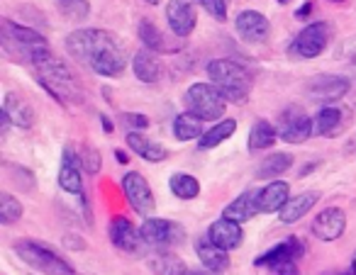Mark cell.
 Masks as SVG:
<instances>
[{"mask_svg": "<svg viewBox=\"0 0 356 275\" xmlns=\"http://www.w3.org/2000/svg\"><path fill=\"white\" fill-rule=\"evenodd\" d=\"M64 47L71 59L103 78H120L127 69V47L110 30H74Z\"/></svg>", "mask_w": 356, "mask_h": 275, "instance_id": "obj_1", "label": "cell"}, {"mask_svg": "<svg viewBox=\"0 0 356 275\" xmlns=\"http://www.w3.org/2000/svg\"><path fill=\"white\" fill-rule=\"evenodd\" d=\"M30 66L35 69L40 83L47 88V93L51 98H56L59 103H71L81 105L83 103V90L79 85V78L74 76V71L51 51V47H44L37 54H32Z\"/></svg>", "mask_w": 356, "mask_h": 275, "instance_id": "obj_2", "label": "cell"}, {"mask_svg": "<svg viewBox=\"0 0 356 275\" xmlns=\"http://www.w3.org/2000/svg\"><path fill=\"white\" fill-rule=\"evenodd\" d=\"M208 78L225 95L227 103H247L254 88V78L242 64L232 59H215L208 64Z\"/></svg>", "mask_w": 356, "mask_h": 275, "instance_id": "obj_3", "label": "cell"}, {"mask_svg": "<svg viewBox=\"0 0 356 275\" xmlns=\"http://www.w3.org/2000/svg\"><path fill=\"white\" fill-rule=\"evenodd\" d=\"M0 37H3V49L13 56V59H20L25 64H30L32 54H37L40 49L49 47L44 35H40L37 30L25 25H17L13 20H3L0 22Z\"/></svg>", "mask_w": 356, "mask_h": 275, "instance_id": "obj_4", "label": "cell"}, {"mask_svg": "<svg viewBox=\"0 0 356 275\" xmlns=\"http://www.w3.org/2000/svg\"><path fill=\"white\" fill-rule=\"evenodd\" d=\"M15 253L20 256V260H25L30 268L40 270L44 275H76V268L59 256L54 249H49L47 244H40V241H17L15 246Z\"/></svg>", "mask_w": 356, "mask_h": 275, "instance_id": "obj_5", "label": "cell"}, {"mask_svg": "<svg viewBox=\"0 0 356 275\" xmlns=\"http://www.w3.org/2000/svg\"><path fill=\"white\" fill-rule=\"evenodd\" d=\"M184 105L186 112L195 115L203 122L222 119L225 110H227V100H225V95L213 83H193L184 93Z\"/></svg>", "mask_w": 356, "mask_h": 275, "instance_id": "obj_6", "label": "cell"}, {"mask_svg": "<svg viewBox=\"0 0 356 275\" xmlns=\"http://www.w3.org/2000/svg\"><path fill=\"white\" fill-rule=\"evenodd\" d=\"M334 40V27H332V22L327 20H317V22H310V25H305L300 32H298V37L293 40L291 44V56H296V59H317L320 54H325V49L330 47V42Z\"/></svg>", "mask_w": 356, "mask_h": 275, "instance_id": "obj_7", "label": "cell"}, {"mask_svg": "<svg viewBox=\"0 0 356 275\" xmlns=\"http://www.w3.org/2000/svg\"><path fill=\"white\" fill-rule=\"evenodd\" d=\"M278 137L288 144H302L315 134V117L305 112L300 105H291L278 117Z\"/></svg>", "mask_w": 356, "mask_h": 275, "instance_id": "obj_8", "label": "cell"}, {"mask_svg": "<svg viewBox=\"0 0 356 275\" xmlns=\"http://www.w3.org/2000/svg\"><path fill=\"white\" fill-rule=\"evenodd\" d=\"M142 231L144 244L156 246V249H168V246H176L184 241L186 229L178 222L163 219V217H147L139 226Z\"/></svg>", "mask_w": 356, "mask_h": 275, "instance_id": "obj_9", "label": "cell"}, {"mask_svg": "<svg viewBox=\"0 0 356 275\" xmlns=\"http://www.w3.org/2000/svg\"><path fill=\"white\" fill-rule=\"evenodd\" d=\"M305 90L315 103L337 105L351 90V81L339 74H317L315 78H310Z\"/></svg>", "mask_w": 356, "mask_h": 275, "instance_id": "obj_10", "label": "cell"}, {"mask_svg": "<svg viewBox=\"0 0 356 275\" xmlns=\"http://www.w3.org/2000/svg\"><path fill=\"white\" fill-rule=\"evenodd\" d=\"M122 190L124 197H127L129 207L137 212L139 217H152L154 210H156V200H154V192L149 188L147 178L137 171H129L127 176L122 178Z\"/></svg>", "mask_w": 356, "mask_h": 275, "instance_id": "obj_11", "label": "cell"}, {"mask_svg": "<svg viewBox=\"0 0 356 275\" xmlns=\"http://www.w3.org/2000/svg\"><path fill=\"white\" fill-rule=\"evenodd\" d=\"M346 229V212L341 207L332 205L325 207L322 212H317V217L312 219V236L320 241H337Z\"/></svg>", "mask_w": 356, "mask_h": 275, "instance_id": "obj_12", "label": "cell"}, {"mask_svg": "<svg viewBox=\"0 0 356 275\" xmlns=\"http://www.w3.org/2000/svg\"><path fill=\"white\" fill-rule=\"evenodd\" d=\"M234 30L249 44H261L271 35V22L259 10H242L234 17Z\"/></svg>", "mask_w": 356, "mask_h": 275, "instance_id": "obj_13", "label": "cell"}, {"mask_svg": "<svg viewBox=\"0 0 356 275\" xmlns=\"http://www.w3.org/2000/svg\"><path fill=\"white\" fill-rule=\"evenodd\" d=\"M166 22L176 37H181V40L191 37L195 30V25H198V15H195L193 3H188V0H168Z\"/></svg>", "mask_w": 356, "mask_h": 275, "instance_id": "obj_14", "label": "cell"}, {"mask_svg": "<svg viewBox=\"0 0 356 275\" xmlns=\"http://www.w3.org/2000/svg\"><path fill=\"white\" fill-rule=\"evenodd\" d=\"M108 236L115 249L124 251V253H137L144 246L142 231H139L127 217H113L108 224Z\"/></svg>", "mask_w": 356, "mask_h": 275, "instance_id": "obj_15", "label": "cell"}, {"mask_svg": "<svg viewBox=\"0 0 356 275\" xmlns=\"http://www.w3.org/2000/svg\"><path fill=\"white\" fill-rule=\"evenodd\" d=\"M302 256H305V244H302L298 236H291V239L276 244L273 249L264 251V253L254 260V265H259V268H271V265H278V263H298Z\"/></svg>", "mask_w": 356, "mask_h": 275, "instance_id": "obj_16", "label": "cell"}, {"mask_svg": "<svg viewBox=\"0 0 356 275\" xmlns=\"http://www.w3.org/2000/svg\"><path fill=\"white\" fill-rule=\"evenodd\" d=\"M351 112L341 105H325L315 115V134L317 137H339L349 127Z\"/></svg>", "mask_w": 356, "mask_h": 275, "instance_id": "obj_17", "label": "cell"}, {"mask_svg": "<svg viewBox=\"0 0 356 275\" xmlns=\"http://www.w3.org/2000/svg\"><path fill=\"white\" fill-rule=\"evenodd\" d=\"M81 156L79 151H74L71 147L64 149V156H61V168H59V188L71 195H83V178H81Z\"/></svg>", "mask_w": 356, "mask_h": 275, "instance_id": "obj_18", "label": "cell"}, {"mask_svg": "<svg viewBox=\"0 0 356 275\" xmlns=\"http://www.w3.org/2000/svg\"><path fill=\"white\" fill-rule=\"evenodd\" d=\"M208 239L213 241L215 246H220V249L234 251V249L242 246L244 229H242L239 222L227 219V217H220V219H215L213 224L208 226Z\"/></svg>", "mask_w": 356, "mask_h": 275, "instance_id": "obj_19", "label": "cell"}, {"mask_svg": "<svg viewBox=\"0 0 356 275\" xmlns=\"http://www.w3.org/2000/svg\"><path fill=\"white\" fill-rule=\"evenodd\" d=\"M317 200H320V190H305L298 192V195H291V200L278 212V217H281L283 224H296L302 217H307V212L317 205Z\"/></svg>", "mask_w": 356, "mask_h": 275, "instance_id": "obj_20", "label": "cell"}, {"mask_svg": "<svg viewBox=\"0 0 356 275\" xmlns=\"http://www.w3.org/2000/svg\"><path fill=\"white\" fill-rule=\"evenodd\" d=\"M257 215H261V207H259V190L242 192V195L234 197V200L229 202V205L222 210V217L239 222V224H244V222L254 219Z\"/></svg>", "mask_w": 356, "mask_h": 275, "instance_id": "obj_21", "label": "cell"}, {"mask_svg": "<svg viewBox=\"0 0 356 275\" xmlns=\"http://www.w3.org/2000/svg\"><path fill=\"white\" fill-rule=\"evenodd\" d=\"M288 200H291V185L286 181H271L259 190V207L264 215L281 212Z\"/></svg>", "mask_w": 356, "mask_h": 275, "instance_id": "obj_22", "label": "cell"}, {"mask_svg": "<svg viewBox=\"0 0 356 275\" xmlns=\"http://www.w3.org/2000/svg\"><path fill=\"white\" fill-rule=\"evenodd\" d=\"M195 256L200 258L203 268L215 270V273H225V270L229 268V251L215 246L213 241L208 239V234L195 241Z\"/></svg>", "mask_w": 356, "mask_h": 275, "instance_id": "obj_23", "label": "cell"}, {"mask_svg": "<svg viewBox=\"0 0 356 275\" xmlns=\"http://www.w3.org/2000/svg\"><path fill=\"white\" fill-rule=\"evenodd\" d=\"M127 147L132 149L139 158H144V161H149V163H161L168 158V149L163 147V144L154 142V139L144 137L142 132H129Z\"/></svg>", "mask_w": 356, "mask_h": 275, "instance_id": "obj_24", "label": "cell"}, {"mask_svg": "<svg viewBox=\"0 0 356 275\" xmlns=\"http://www.w3.org/2000/svg\"><path fill=\"white\" fill-rule=\"evenodd\" d=\"M3 112L10 117L13 127H20V129H30L35 124V110L30 108L25 98L15 93H8L6 100H3Z\"/></svg>", "mask_w": 356, "mask_h": 275, "instance_id": "obj_25", "label": "cell"}, {"mask_svg": "<svg viewBox=\"0 0 356 275\" xmlns=\"http://www.w3.org/2000/svg\"><path fill=\"white\" fill-rule=\"evenodd\" d=\"M132 71L137 76V81L142 83H156L161 78V64H159V56L149 49H139L132 56Z\"/></svg>", "mask_w": 356, "mask_h": 275, "instance_id": "obj_26", "label": "cell"}, {"mask_svg": "<svg viewBox=\"0 0 356 275\" xmlns=\"http://www.w3.org/2000/svg\"><path fill=\"white\" fill-rule=\"evenodd\" d=\"M137 35H139V40H142L144 49L154 51V54H171V51L178 49V47L168 44L166 37L161 35V30H159V27L154 25L152 20H147V17H144V20L139 22Z\"/></svg>", "mask_w": 356, "mask_h": 275, "instance_id": "obj_27", "label": "cell"}, {"mask_svg": "<svg viewBox=\"0 0 356 275\" xmlns=\"http://www.w3.org/2000/svg\"><path fill=\"white\" fill-rule=\"evenodd\" d=\"M293 163H296V158H293L291 153L273 151V153H268L266 158H261V163H259V168H257V178L273 181V178H278V176H283L286 171H291Z\"/></svg>", "mask_w": 356, "mask_h": 275, "instance_id": "obj_28", "label": "cell"}, {"mask_svg": "<svg viewBox=\"0 0 356 275\" xmlns=\"http://www.w3.org/2000/svg\"><path fill=\"white\" fill-rule=\"evenodd\" d=\"M147 263H149V268H152V273H156V275H188L191 273L186 260L176 253H168V251L149 256Z\"/></svg>", "mask_w": 356, "mask_h": 275, "instance_id": "obj_29", "label": "cell"}, {"mask_svg": "<svg viewBox=\"0 0 356 275\" xmlns=\"http://www.w3.org/2000/svg\"><path fill=\"white\" fill-rule=\"evenodd\" d=\"M203 119L195 117L191 112H181L173 119V137L178 142H195V139L203 137Z\"/></svg>", "mask_w": 356, "mask_h": 275, "instance_id": "obj_30", "label": "cell"}, {"mask_svg": "<svg viewBox=\"0 0 356 275\" xmlns=\"http://www.w3.org/2000/svg\"><path fill=\"white\" fill-rule=\"evenodd\" d=\"M278 139V129L273 127L268 119H257L254 127L249 129V149L252 151H264V149H271Z\"/></svg>", "mask_w": 356, "mask_h": 275, "instance_id": "obj_31", "label": "cell"}, {"mask_svg": "<svg viewBox=\"0 0 356 275\" xmlns=\"http://www.w3.org/2000/svg\"><path fill=\"white\" fill-rule=\"evenodd\" d=\"M168 190L178 197V200H195L200 195V181L191 173H173L168 178Z\"/></svg>", "mask_w": 356, "mask_h": 275, "instance_id": "obj_32", "label": "cell"}, {"mask_svg": "<svg viewBox=\"0 0 356 275\" xmlns=\"http://www.w3.org/2000/svg\"><path fill=\"white\" fill-rule=\"evenodd\" d=\"M234 132H237V122H234V119H220V122H215L213 129H208V132L198 139V147L203 149V151L215 149V147H220V144L227 142Z\"/></svg>", "mask_w": 356, "mask_h": 275, "instance_id": "obj_33", "label": "cell"}, {"mask_svg": "<svg viewBox=\"0 0 356 275\" xmlns=\"http://www.w3.org/2000/svg\"><path fill=\"white\" fill-rule=\"evenodd\" d=\"M22 215H25L22 202L15 195H10V192H0V222L6 226H10L15 222H20Z\"/></svg>", "mask_w": 356, "mask_h": 275, "instance_id": "obj_34", "label": "cell"}, {"mask_svg": "<svg viewBox=\"0 0 356 275\" xmlns=\"http://www.w3.org/2000/svg\"><path fill=\"white\" fill-rule=\"evenodd\" d=\"M56 10L71 22H83L90 15V3L88 0H54Z\"/></svg>", "mask_w": 356, "mask_h": 275, "instance_id": "obj_35", "label": "cell"}, {"mask_svg": "<svg viewBox=\"0 0 356 275\" xmlns=\"http://www.w3.org/2000/svg\"><path fill=\"white\" fill-rule=\"evenodd\" d=\"M79 156H81V166H83V171L88 173V176H98L100 168H103V158H100L98 149L90 147V144H86V147L79 149Z\"/></svg>", "mask_w": 356, "mask_h": 275, "instance_id": "obj_36", "label": "cell"}, {"mask_svg": "<svg viewBox=\"0 0 356 275\" xmlns=\"http://www.w3.org/2000/svg\"><path fill=\"white\" fill-rule=\"evenodd\" d=\"M205 12H208L213 20L225 22L227 20V8H229V0H195Z\"/></svg>", "mask_w": 356, "mask_h": 275, "instance_id": "obj_37", "label": "cell"}, {"mask_svg": "<svg viewBox=\"0 0 356 275\" xmlns=\"http://www.w3.org/2000/svg\"><path fill=\"white\" fill-rule=\"evenodd\" d=\"M120 119H122V124H127L132 132H142V129L149 127V117L142 112H122Z\"/></svg>", "mask_w": 356, "mask_h": 275, "instance_id": "obj_38", "label": "cell"}, {"mask_svg": "<svg viewBox=\"0 0 356 275\" xmlns=\"http://www.w3.org/2000/svg\"><path fill=\"white\" fill-rule=\"evenodd\" d=\"M271 275H298V263H278L268 268Z\"/></svg>", "mask_w": 356, "mask_h": 275, "instance_id": "obj_39", "label": "cell"}, {"mask_svg": "<svg viewBox=\"0 0 356 275\" xmlns=\"http://www.w3.org/2000/svg\"><path fill=\"white\" fill-rule=\"evenodd\" d=\"M188 275H220V273H215V270H208V268H203V270H191Z\"/></svg>", "mask_w": 356, "mask_h": 275, "instance_id": "obj_40", "label": "cell"}, {"mask_svg": "<svg viewBox=\"0 0 356 275\" xmlns=\"http://www.w3.org/2000/svg\"><path fill=\"white\" fill-rule=\"evenodd\" d=\"M100 119H103V127H105V132H113V122H110L105 115H100Z\"/></svg>", "mask_w": 356, "mask_h": 275, "instance_id": "obj_41", "label": "cell"}, {"mask_svg": "<svg viewBox=\"0 0 356 275\" xmlns=\"http://www.w3.org/2000/svg\"><path fill=\"white\" fill-rule=\"evenodd\" d=\"M115 158H118L120 163H127V161H129L127 153H124V151H115Z\"/></svg>", "mask_w": 356, "mask_h": 275, "instance_id": "obj_42", "label": "cell"}, {"mask_svg": "<svg viewBox=\"0 0 356 275\" xmlns=\"http://www.w3.org/2000/svg\"><path fill=\"white\" fill-rule=\"evenodd\" d=\"M310 10H312V3H307L305 8H300V12H298V15L302 17V15H307V12H310Z\"/></svg>", "mask_w": 356, "mask_h": 275, "instance_id": "obj_43", "label": "cell"}, {"mask_svg": "<svg viewBox=\"0 0 356 275\" xmlns=\"http://www.w3.org/2000/svg\"><path fill=\"white\" fill-rule=\"evenodd\" d=\"M351 78L356 81V56H354V59H351Z\"/></svg>", "mask_w": 356, "mask_h": 275, "instance_id": "obj_44", "label": "cell"}, {"mask_svg": "<svg viewBox=\"0 0 356 275\" xmlns=\"http://www.w3.org/2000/svg\"><path fill=\"white\" fill-rule=\"evenodd\" d=\"M351 273L356 275V251H354V258H351Z\"/></svg>", "mask_w": 356, "mask_h": 275, "instance_id": "obj_45", "label": "cell"}, {"mask_svg": "<svg viewBox=\"0 0 356 275\" xmlns=\"http://www.w3.org/2000/svg\"><path fill=\"white\" fill-rule=\"evenodd\" d=\"M144 3H149V6H159L161 0H144Z\"/></svg>", "mask_w": 356, "mask_h": 275, "instance_id": "obj_46", "label": "cell"}, {"mask_svg": "<svg viewBox=\"0 0 356 275\" xmlns=\"http://www.w3.org/2000/svg\"><path fill=\"white\" fill-rule=\"evenodd\" d=\"M278 6H288V3H291V0H276Z\"/></svg>", "mask_w": 356, "mask_h": 275, "instance_id": "obj_47", "label": "cell"}, {"mask_svg": "<svg viewBox=\"0 0 356 275\" xmlns=\"http://www.w3.org/2000/svg\"><path fill=\"white\" fill-rule=\"evenodd\" d=\"M332 3H344V0H332Z\"/></svg>", "mask_w": 356, "mask_h": 275, "instance_id": "obj_48", "label": "cell"}]
</instances>
